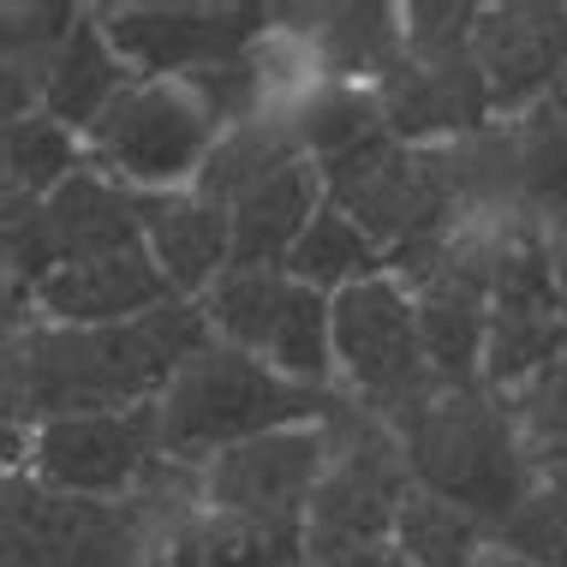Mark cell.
<instances>
[{
	"label": "cell",
	"mask_w": 567,
	"mask_h": 567,
	"mask_svg": "<svg viewBox=\"0 0 567 567\" xmlns=\"http://www.w3.org/2000/svg\"><path fill=\"white\" fill-rule=\"evenodd\" d=\"M216 341L204 299H167L132 323H19L7 329V431L24 436L54 419L156 406L197 347Z\"/></svg>",
	"instance_id": "obj_1"
},
{
	"label": "cell",
	"mask_w": 567,
	"mask_h": 567,
	"mask_svg": "<svg viewBox=\"0 0 567 567\" xmlns=\"http://www.w3.org/2000/svg\"><path fill=\"white\" fill-rule=\"evenodd\" d=\"M162 449L179 466H209L216 454L239 449V442L293 431V424H329L352 406L341 389H311L281 371H269L264 359L209 341L197 347L179 377L162 394Z\"/></svg>",
	"instance_id": "obj_2"
},
{
	"label": "cell",
	"mask_w": 567,
	"mask_h": 567,
	"mask_svg": "<svg viewBox=\"0 0 567 567\" xmlns=\"http://www.w3.org/2000/svg\"><path fill=\"white\" fill-rule=\"evenodd\" d=\"M394 431H401L412 484L466 508L484 526H502L538 489V466L519 442L514 406L489 389H442Z\"/></svg>",
	"instance_id": "obj_3"
},
{
	"label": "cell",
	"mask_w": 567,
	"mask_h": 567,
	"mask_svg": "<svg viewBox=\"0 0 567 567\" xmlns=\"http://www.w3.org/2000/svg\"><path fill=\"white\" fill-rule=\"evenodd\" d=\"M329 204L359 234L382 245V257L442 245L466 216V174H460V144L442 150H412L401 137H371L352 156L323 167Z\"/></svg>",
	"instance_id": "obj_4"
},
{
	"label": "cell",
	"mask_w": 567,
	"mask_h": 567,
	"mask_svg": "<svg viewBox=\"0 0 567 567\" xmlns=\"http://www.w3.org/2000/svg\"><path fill=\"white\" fill-rule=\"evenodd\" d=\"M227 126L209 114L186 79H137L109 114L90 126L84 162L126 192H186L216 156Z\"/></svg>",
	"instance_id": "obj_5"
},
{
	"label": "cell",
	"mask_w": 567,
	"mask_h": 567,
	"mask_svg": "<svg viewBox=\"0 0 567 567\" xmlns=\"http://www.w3.org/2000/svg\"><path fill=\"white\" fill-rule=\"evenodd\" d=\"M132 245H144V192L114 186L90 162L54 197H7V311L19 317L37 281H49L54 269L132 251Z\"/></svg>",
	"instance_id": "obj_6"
},
{
	"label": "cell",
	"mask_w": 567,
	"mask_h": 567,
	"mask_svg": "<svg viewBox=\"0 0 567 567\" xmlns=\"http://www.w3.org/2000/svg\"><path fill=\"white\" fill-rule=\"evenodd\" d=\"M406 496H412V466H406L401 431L352 401L334 419L329 472L311 496V514H305L311 567H329L341 556H359V549L394 544V519H401Z\"/></svg>",
	"instance_id": "obj_7"
},
{
	"label": "cell",
	"mask_w": 567,
	"mask_h": 567,
	"mask_svg": "<svg viewBox=\"0 0 567 567\" xmlns=\"http://www.w3.org/2000/svg\"><path fill=\"white\" fill-rule=\"evenodd\" d=\"M334 371L347 401L377 412L382 424H401L406 412L442 394L419 334V305L394 275H371L334 293Z\"/></svg>",
	"instance_id": "obj_8"
},
{
	"label": "cell",
	"mask_w": 567,
	"mask_h": 567,
	"mask_svg": "<svg viewBox=\"0 0 567 567\" xmlns=\"http://www.w3.org/2000/svg\"><path fill=\"white\" fill-rule=\"evenodd\" d=\"M156 538V502L66 496L30 472H7V556L0 567H144Z\"/></svg>",
	"instance_id": "obj_9"
},
{
	"label": "cell",
	"mask_w": 567,
	"mask_h": 567,
	"mask_svg": "<svg viewBox=\"0 0 567 567\" xmlns=\"http://www.w3.org/2000/svg\"><path fill=\"white\" fill-rule=\"evenodd\" d=\"M204 317L216 329V341L264 359L269 371L311 382V389H341L334 299L293 281L287 269H227L204 293Z\"/></svg>",
	"instance_id": "obj_10"
},
{
	"label": "cell",
	"mask_w": 567,
	"mask_h": 567,
	"mask_svg": "<svg viewBox=\"0 0 567 567\" xmlns=\"http://www.w3.org/2000/svg\"><path fill=\"white\" fill-rule=\"evenodd\" d=\"M162 460H167L162 406L84 412V419H54V424H37V431L12 436V472H30L49 489L96 496V502L137 496Z\"/></svg>",
	"instance_id": "obj_11"
},
{
	"label": "cell",
	"mask_w": 567,
	"mask_h": 567,
	"mask_svg": "<svg viewBox=\"0 0 567 567\" xmlns=\"http://www.w3.org/2000/svg\"><path fill=\"white\" fill-rule=\"evenodd\" d=\"M109 42L137 79H192L257 54L275 37V7H96Z\"/></svg>",
	"instance_id": "obj_12"
},
{
	"label": "cell",
	"mask_w": 567,
	"mask_h": 567,
	"mask_svg": "<svg viewBox=\"0 0 567 567\" xmlns=\"http://www.w3.org/2000/svg\"><path fill=\"white\" fill-rule=\"evenodd\" d=\"M329 454H334V419L239 442L209 466H197L204 472V508L221 519H305L329 472Z\"/></svg>",
	"instance_id": "obj_13"
},
{
	"label": "cell",
	"mask_w": 567,
	"mask_h": 567,
	"mask_svg": "<svg viewBox=\"0 0 567 567\" xmlns=\"http://www.w3.org/2000/svg\"><path fill=\"white\" fill-rule=\"evenodd\" d=\"M472 54H478L496 120L538 114L567 72V7L561 0H489L472 30Z\"/></svg>",
	"instance_id": "obj_14"
},
{
	"label": "cell",
	"mask_w": 567,
	"mask_h": 567,
	"mask_svg": "<svg viewBox=\"0 0 567 567\" xmlns=\"http://www.w3.org/2000/svg\"><path fill=\"white\" fill-rule=\"evenodd\" d=\"M382 126L412 150H442L466 144L489 132V84L478 72V54H449V60H401L389 79L377 84Z\"/></svg>",
	"instance_id": "obj_15"
},
{
	"label": "cell",
	"mask_w": 567,
	"mask_h": 567,
	"mask_svg": "<svg viewBox=\"0 0 567 567\" xmlns=\"http://www.w3.org/2000/svg\"><path fill=\"white\" fill-rule=\"evenodd\" d=\"M174 293V281L150 257V245L114 257H90V264H66L49 281H37V293L24 299V311H37V323H66V329H96V323H132V317L162 311ZM24 311L7 329L24 323Z\"/></svg>",
	"instance_id": "obj_16"
},
{
	"label": "cell",
	"mask_w": 567,
	"mask_h": 567,
	"mask_svg": "<svg viewBox=\"0 0 567 567\" xmlns=\"http://www.w3.org/2000/svg\"><path fill=\"white\" fill-rule=\"evenodd\" d=\"M275 37L299 42L317 79L334 84H382L406 60V19L389 0L352 7H275Z\"/></svg>",
	"instance_id": "obj_17"
},
{
	"label": "cell",
	"mask_w": 567,
	"mask_h": 567,
	"mask_svg": "<svg viewBox=\"0 0 567 567\" xmlns=\"http://www.w3.org/2000/svg\"><path fill=\"white\" fill-rule=\"evenodd\" d=\"M144 245L179 299H204L234 269V216L197 186L156 192L144 197Z\"/></svg>",
	"instance_id": "obj_18"
},
{
	"label": "cell",
	"mask_w": 567,
	"mask_h": 567,
	"mask_svg": "<svg viewBox=\"0 0 567 567\" xmlns=\"http://www.w3.org/2000/svg\"><path fill=\"white\" fill-rule=\"evenodd\" d=\"M329 186H323V167L311 156L287 162L281 174L245 186L227 216H234V269H287L293 245L305 239V227L323 216Z\"/></svg>",
	"instance_id": "obj_19"
},
{
	"label": "cell",
	"mask_w": 567,
	"mask_h": 567,
	"mask_svg": "<svg viewBox=\"0 0 567 567\" xmlns=\"http://www.w3.org/2000/svg\"><path fill=\"white\" fill-rule=\"evenodd\" d=\"M137 84V72L120 60V49L109 42V30H102L96 7L84 12V24L72 30V42L60 49V60L49 66V84H42V114L60 120L66 132L90 137L102 114L114 109L120 96Z\"/></svg>",
	"instance_id": "obj_20"
},
{
	"label": "cell",
	"mask_w": 567,
	"mask_h": 567,
	"mask_svg": "<svg viewBox=\"0 0 567 567\" xmlns=\"http://www.w3.org/2000/svg\"><path fill=\"white\" fill-rule=\"evenodd\" d=\"M514 137V197L549 239L567 245V120L549 109L508 120Z\"/></svg>",
	"instance_id": "obj_21"
},
{
	"label": "cell",
	"mask_w": 567,
	"mask_h": 567,
	"mask_svg": "<svg viewBox=\"0 0 567 567\" xmlns=\"http://www.w3.org/2000/svg\"><path fill=\"white\" fill-rule=\"evenodd\" d=\"M287 275L334 299L347 287L371 281V275H389V257H382V245H371L359 234V221H347L334 204H323V216L305 227V239L287 257Z\"/></svg>",
	"instance_id": "obj_22"
},
{
	"label": "cell",
	"mask_w": 567,
	"mask_h": 567,
	"mask_svg": "<svg viewBox=\"0 0 567 567\" xmlns=\"http://www.w3.org/2000/svg\"><path fill=\"white\" fill-rule=\"evenodd\" d=\"M394 544L412 567H478L489 556V526L412 484L401 519H394Z\"/></svg>",
	"instance_id": "obj_23"
},
{
	"label": "cell",
	"mask_w": 567,
	"mask_h": 567,
	"mask_svg": "<svg viewBox=\"0 0 567 567\" xmlns=\"http://www.w3.org/2000/svg\"><path fill=\"white\" fill-rule=\"evenodd\" d=\"M84 167V137L49 114L7 120V197H54Z\"/></svg>",
	"instance_id": "obj_24"
},
{
	"label": "cell",
	"mask_w": 567,
	"mask_h": 567,
	"mask_svg": "<svg viewBox=\"0 0 567 567\" xmlns=\"http://www.w3.org/2000/svg\"><path fill=\"white\" fill-rule=\"evenodd\" d=\"M489 549L526 567H567V496L538 484L502 526H489Z\"/></svg>",
	"instance_id": "obj_25"
},
{
	"label": "cell",
	"mask_w": 567,
	"mask_h": 567,
	"mask_svg": "<svg viewBox=\"0 0 567 567\" xmlns=\"http://www.w3.org/2000/svg\"><path fill=\"white\" fill-rule=\"evenodd\" d=\"M472 0H412L401 7L406 19V60H449V54H472V30H478Z\"/></svg>",
	"instance_id": "obj_26"
},
{
	"label": "cell",
	"mask_w": 567,
	"mask_h": 567,
	"mask_svg": "<svg viewBox=\"0 0 567 567\" xmlns=\"http://www.w3.org/2000/svg\"><path fill=\"white\" fill-rule=\"evenodd\" d=\"M329 567H412V561L401 556V544H377V549H359V556H341Z\"/></svg>",
	"instance_id": "obj_27"
},
{
	"label": "cell",
	"mask_w": 567,
	"mask_h": 567,
	"mask_svg": "<svg viewBox=\"0 0 567 567\" xmlns=\"http://www.w3.org/2000/svg\"><path fill=\"white\" fill-rule=\"evenodd\" d=\"M549 109H556L567 120V72H561V84H556V96H549Z\"/></svg>",
	"instance_id": "obj_28"
},
{
	"label": "cell",
	"mask_w": 567,
	"mask_h": 567,
	"mask_svg": "<svg viewBox=\"0 0 567 567\" xmlns=\"http://www.w3.org/2000/svg\"><path fill=\"white\" fill-rule=\"evenodd\" d=\"M478 567H526V561H514V556H502V549H489V556Z\"/></svg>",
	"instance_id": "obj_29"
}]
</instances>
